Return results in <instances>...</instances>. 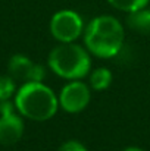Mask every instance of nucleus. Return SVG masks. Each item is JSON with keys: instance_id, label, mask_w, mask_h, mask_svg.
Here are the masks:
<instances>
[{"instance_id": "nucleus-1", "label": "nucleus", "mask_w": 150, "mask_h": 151, "mask_svg": "<svg viewBox=\"0 0 150 151\" xmlns=\"http://www.w3.org/2000/svg\"><path fill=\"white\" fill-rule=\"evenodd\" d=\"M125 32L122 24L110 15H100L91 19L84 29V43L88 53L100 59H110L124 47Z\"/></svg>"}, {"instance_id": "nucleus-2", "label": "nucleus", "mask_w": 150, "mask_h": 151, "mask_svg": "<svg viewBox=\"0 0 150 151\" xmlns=\"http://www.w3.org/2000/svg\"><path fill=\"white\" fill-rule=\"evenodd\" d=\"M13 103L21 116L37 122L51 119L59 109V99L43 82L22 84L15 93Z\"/></svg>"}, {"instance_id": "nucleus-3", "label": "nucleus", "mask_w": 150, "mask_h": 151, "mask_svg": "<svg viewBox=\"0 0 150 151\" xmlns=\"http://www.w3.org/2000/svg\"><path fill=\"white\" fill-rule=\"evenodd\" d=\"M49 68L60 78L81 79L90 73V53L77 43H60L50 51L47 57Z\"/></svg>"}, {"instance_id": "nucleus-4", "label": "nucleus", "mask_w": 150, "mask_h": 151, "mask_svg": "<svg viewBox=\"0 0 150 151\" xmlns=\"http://www.w3.org/2000/svg\"><path fill=\"white\" fill-rule=\"evenodd\" d=\"M50 32L59 43H75L84 34L83 18L74 10H59L50 19Z\"/></svg>"}, {"instance_id": "nucleus-5", "label": "nucleus", "mask_w": 150, "mask_h": 151, "mask_svg": "<svg viewBox=\"0 0 150 151\" xmlns=\"http://www.w3.org/2000/svg\"><path fill=\"white\" fill-rule=\"evenodd\" d=\"M24 135V120L10 100L0 103V144L10 147L21 141Z\"/></svg>"}, {"instance_id": "nucleus-6", "label": "nucleus", "mask_w": 150, "mask_h": 151, "mask_svg": "<svg viewBox=\"0 0 150 151\" xmlns=\"http://www.w3.org/2000/svg\"><path fill=\"white\" fill-rule=\"evenodd\" d=\"M90 99V87L80 79H74L62 88L59 94V106L68 113H80L88 106Z\"/></svg>"}, {"instance_id": "nucleus-7", "label": "nucleus", "mask_w": 150, "mask_h": 151, "mask_svg": "<svg viewBox=\"0 0 150 151\" xmlns=\"http://www.w3.org/2000/svg\"><path fill=\"white\" fill-rule=\"evenodd\" d=\"M9 75L15 81L27 82H43L46 76V69L40 63L33 62L25 54H13L7 63Z\"/></svg>"}, {"instance_id": "nucleus-8", "label": "nucleus", "mask_w": 150, "mask_h": 151, "mask_svg": "<svg viewBox=\"0 0 150 151\" xmlns=\"http://www.w3.org/2000/svg\"><path fill=\"white\" fill-rule=\"evenodd\" d=\"M127 25L134 32L147 35L150 34V9L146 6L143 9L130 12L127 16Z\"/></svg>"}, {"instance_id": "nucleus-9", "label": "nucleus", "mask_w": 150, "mask_h": 151, "mask_svg": "<svg viewBox=\"0 0 150 151\" xmlns=\"http://www.w3.org/2000/svg\"><path fill=\"white\" fill-rule=\"evenodd\" d=\"M90 76V87L94 91H104L110 87L113 75L107 68H96L88 73Z\"/></svg>"}, {"instance_id": "nucleus-10", "label": "nucleus", "mask_w": 150, "mask_h": 151, "mask_svg": "<svg viewBox=\"0 0 150 151\" xmlns=\"http://www.w3.org/2000/svg\"><path fill=\"white\" fill-rule=\"evenodd\" d=\"M110 6H113L118 10L122 12H134L138 9H143L149 4V0H107Z\"/></svg>"}, {"instance_id": "nucleus-11", "label": "nucleus", "mask_w": 150, "mask_h": 151, "mask_svg": "<svg viewBox=\"0 0 150 151\" xmlns=\"http://www.w3.org/2000/svg\"><path fill=\"white\" fill-rule=\"evenodd\" d=\"M16 93L15 79L10 75H0V103L10 100V97Z\"/></svg>"}, {"instance_id": "nucleus-12", "label": "nucleus", "mask_w": 150, "mask_h": 151, "mask_svg": "<svg viewBox=\"0 0 150 151\" xmlns=\"http://www.w3.org/2000/svg\"><path fill=\"white\" fill-rule=\"evenodd\" d=\"M57 151H88V150H87L86 145L81 144L80 141H77V139H68V141H65V142L59 147Z\"/></svg>"}, {"instance_id": "nucleus-13", "label": "nucleus", "mask_w": 150, "mask_h": 151, "mask_svg": "<svg viewBox=\"0 0 150 151\" xmlns=\"http://www.w3.org/2000/svg\"><path fill=\"white\" fill-rule=\"evenodd\" d=\"M124 151H144V150H141L138 147H128V148H125Z\"/></svg>"}]
</instances>
